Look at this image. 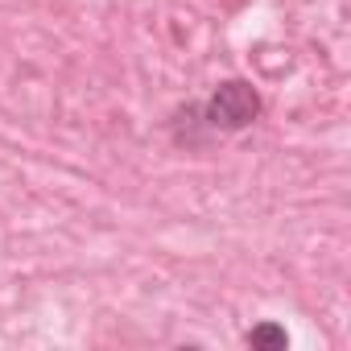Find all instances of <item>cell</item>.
<instances>
[{
  "mask_svg": "<svg viewBox=\"0 0 351 351\" xmlns=\"http://www.w3.org/2000/svg\"><path fill=\"white\" fill-rule=\"evenodd\" d=\"M199 116L211 132H240L261 116V91L244 79H228L211 91L207 104H199Z\"/></svg>",
  "mask_w": 351,
  "mask_h": 351,
  "instance_id": "1",
  "label": "cell"
},
{
  "mask_svg": "<svg viewBox=\"0 0 351 351\" xmlns=\"http://www.w3.org/2000/svg\"><path fill=\"white\" fill-rule=\"evenodd\" d=\"M244 339H248V347H265V351L289 347V335H285V326H277V322H261V326H252Z\"/></svg>",
  "mask_w": 351,
  "mask_h": 351,
  "instance_id": "2",
  "label": "cell"
}]
</instances>
